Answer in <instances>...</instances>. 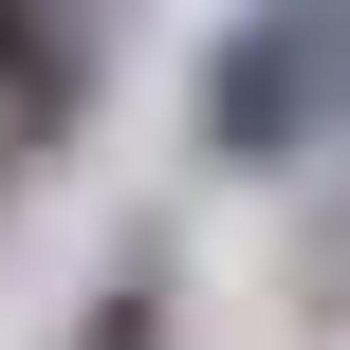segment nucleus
<instances>
[{
    "label": "nucleus",
    "instance_id": "nucleus-3",
    "mask_svg": "<svg viewBox=\"0 0 350 350\" xmlns=\"http://www.w3.org/2000/svg\"><path fill=\"white\" fill-rule=\"evenodd\" d=\"M166 314H185V277H166V240H129V258L92 277V314H74L55 350H166Z\"/></svg>",
    "mask_w": 350,
    "mask_h": 350
},
{
    "label": "nucleus",
    "instance_id": "nucleus-1",
    "mask_svg": "<svg viewBox=\"0 0 350 350\" xmlns=\"http://www.w3.org/2000/svg\"><path fill=\"white\" fill-rule=\"evenodd\" d=\"M185 148L221 185H277V166L350 148V0H240V18H203Z\"/></svg>",
    "mask_w": 350,
    "mask_h": 350
},
{
    "label": "nucleus",
    "instance_id": "nucleus-2",
    "mask_svg": "<svg viewBox=\"0 0 350 350\" xmlns=\"http://www.w3.org/2000/svg\"><path fill=\"white\" fill-rule=\"evenodd\" d=\"M111 92V18H0V166L18 148H74Z\"/></svg>",
    "mask_w": 350,
    "mask_h": 350
}]
</instances>
